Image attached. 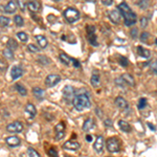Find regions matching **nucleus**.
<instances>
[{
    "mask_svg": "<svg viewBox=\"0 0 157 157\" xmlns=\"http://www.w3.org/2000/svg\"><path fill=\"white\" fill-rule=\"evenodd\" d=\"M117 10H118L119 14L123 15L125 19V24L127 26H131L136 23V21H137L136 20V14L134 12H132L130 6L126 2H121V4H118Z\"/></svg>",
    "mask_w": 157,
    "mask_h": 157,
    "instance_id": "1",
    "label": "nucleus"
},
{
    "mask_svg": "<svg viewBox=\"0 0 157 157\" xmlns=\"http://www.w3.org/2000/svg\"><path fill=\"white\" fill-rule=\"evenodd\" d=\"M74 106L78 111H83V110L90 108L91 103L86 94H78L74 98Z\"/></svg>",
    "mask_w": 157,
    "mask_h": 157,
    "instance_id": "2",
    "label": "nucleus"
},
{
    "mask_svg": "<svg viewBox=\"0 0 157 157\" xmlns=\"http://www.w3.org/2000/svg\"><path fill=\"white\" fill-rule=\"evenodd\" d=\"M64 17L68 23H74L80 19V12L74 7H68L64 11Z\"/></svg>",
    "mask_w": 157,
    "mask_h": 157,
    "instance_id": "3",
    "label": "nucleus"
},
{
    "mask_svg": "<svg viewBox=\"0 0 157 157\" xmlns=\"http://www.w3.org/2000/svg\"><path fill=\"white\" fill-rule=\"evenodd\" d=\"M106 147H107V150L110 153H114V152H118L119 151V141L116 137H111L109 138L106 143Z\"/></svg>",
    "mask_w": 157,
    "mask_h": 157,
    "instance_id": "4",
    "label": "nucleus"
},
{
    "mask_svg": "<svg viewBox=\"0 0 157 157\" xmlns=\"http://www.w3.org/2000/svg\"><path fill=\"white\" fill-rule=\"evenodd\" d=\"M6 130L11 133H20L23 130V125L20 121H14L12 124L7 125Z\"/></svg>",
    "mask_w": 157,
    "mask_h": 157,
    "instance_id": "5",
    "label": "nucleus"
},
{
    "mask_svg": "<svg viewBox=\"0 0 157 157\" xmlns=\"http://www.w3.org/2000/svg\"><path fill=\"white\" fill-rule=\"evenodd\" d=\"M61 81V76L58 74H49L45 78V85L47 87H54Z\"/></svg>",
    "mask_w": 157,
    "mask_h": 157,
    "instance_id": "6",
    "label": "nucleus"
},
{
    "mask_svg": "<svg viewBox=\"0 0 157 157\" xmlns=\"http://www.w3.org/2000/svg\"><path fill=\"white\" fill-rule=\"evenodd\" d=\"M55 132H56V139L57 141H60V139H62L65 135V126L63 124L62 121L59 123L57 126L55 127Z\"/></svg>",
    "mask_w": 157,
    "mask_h": 157,
    "instance_id": "7",
    "label": "nucleus"
},
{
    "mask_svg": "<svg viewBox=\"0 0 157 157\" xmlns=\"http://www.w3.org/2000/svg\"><path fill=\"white\" fill-rule=\"evenodd\" d=\"M74 93H76V91H74V89L72 88L71 86H65V88L63 89V96H64V98L67 102L74 100Z\"/></svg>",
    "mask_w": 157,
    "mask_h": 157,
    "instance_id": "8",
    "label": "nucleus"
},
{
    "mask_svg": "<svg viewBox=\"0 0 157 157\" xmlns=\"http://www.w3.org/2000/svg\"><path fill=\"white\" fill-rule=\"evenodd\" d=\"M3 10H4V13H6V14H14V13L17 11L16 2L13 1V0L9 1V2L6 3V5L3 7Z\"/></svg>",
    "mask_w": 157,
    "mask_h": 157,
    "instance_id": "9",
    "label": "nucleus"
},
{
    "mask_svg": "<svg viewBox=\"0 0 157 157\" xmlns=\"http://www.w3.org/2000/svg\"><path fill=\"white\" fill-rule=\"evenodd\" d=\"M93 148L94 150L96 151L98 153H101L104 149V137L103 136H98L96 137V141H95L94 145H93Z\"/></svg>",
    "mask_w": 157,
    "mask_h": 157,
    "instance_id": "10",
    "label": "nucleus"
},
{
    "mask_svg": "<svg viewBox=\"0 0 157 157\" xmlns=\"http://www.w3.org/2000/svg\"><path fill=\"white\" fill-rule=\"evenodd\" d=\"M80 143H76V141H66V143H64V146H63V148H64L65 150H70V151H76L78 150V149H80Z\"/></svg>",
    "mask_w": 157,
    "mask_h": 157,
    "instance_id": "11",
    "label": "nucleus"
},
{
    "mask_svg": "<svg viewBox=\"0 0 157 157\" xmlns=\"http://www.w3.org/2000/svg\"><path fill=\"white\" fill-rule=\"evenodd\" d=\"M23 74V69L19 66H14L11 70V76L13 80H17Z\"/></svg>",
    "mask_w": 157,
    "mask_h": 157,
    "instance_id": "12",
    "label": "nucleus"
},
{
    "mask_svg": "<svg viewBox=\"0 0 157 157\" xmlns=\"http://www.w3.org/2000/svg\"><path fill=\"white\" fill-rule=\"evenodd\" d=\"M5 141H6L7 145L10 146V147H12V148L18 147V146L20 145V143H21L20 138L17 137V136H9V137L5 139Z\"/></svg>",
    "mask_w": 157,
    "mask_h": 157,
    "instance_id": "13",
    "label": "nucleus"
},
{
    "mask_svg": "<svg viewBox=\"0 0 157 157\" xmlns=\"http://www.w3.org/2000/svg\"><path fill=\"white\" fill-rule=\"evenodd\" d=\"M109 18L113 23H119V19H121V14L119 12H117L116 10L110 11L109 12Z\"/></svg>",
    "mask_w": 157,
    "mask_h": 157,
    "instance_id": "14",
    "label": "nucleus"
},
{
    "mask_svg": "<svg viewBox=\"0 0 157 157\" xmlns=\"http://www.w3.org/2000/svg\"><path fill=\"white\" fill-rule=\"evenodd\" d=\"M115 105H116V107L121 110H124L128 107V103L126 102L125 98H121V96H118V98H115Z\"/></svg>",
    "mask_w": 157,
    "mask_h": 157,
    "instance_id": "15",
    "label": "nucleus"
},
{
    "mask_svg": "<svg viewBox=\"0 0 157 157\" xmlns=\"http://www.w3.org/2000/svg\"><path fill=\"white\" fill-rule=\"evenodd\" d=\"M94 127H95L94 121H93L92 118H88V119H86L85 123H84V125H83V131H85V132H88V131L92 130Z\"/></svg>",
    "mask_w": 157,
    "mask_h": 157,
    "instance_id": "16",
    "label": "nucleus"
},
{
    "mask_svg": "<svg viewBox=\"0 0 157 157\" xmlns=\"http://www.w3.org/2000/svg\"><path fill=\"white\" fill-rule=\"evenodd\" d=\"M118 126H119V129H121V131H124V132H130L131 130H132V128H131L130 124H129L128 121H124V119H121V121H118Z\"/></svg>",
    "mask_w": 157,
    "mask_h": 157,
    "instance_id": "17",
    "label": "nucleus"
},
{
    "mask_svg": "<svg viewBox=\"0 0 157 157\" xmlns=\"http://www.w3.org/2000/svg\"><path fill=\"white\" fill-rule=\"evenodd\" d=\"M137 54L141 56V57L146 58V59L150 58V56H151L150 50L147 49V48H145V47H143V46H138L137 47Z\"/></svg>",
    "mask_w": 157,
    "mask_h": 157,
    "instance_id": "18",
    "label": "nucleus"
},
{
    "mask_svg": "<svg viewBox=\"0 0 157 157\" xmlns=\"http://www.w3.org/2000/svg\"><path fill=\"white\" fill-rule=\"evenodd\" d=\"M27 7H29V10L31 12H38L40 10V3L36 0H34V1H29L27 3Z\"/></svg>",
    "mask_w": 157,
    "mask_h": 157,
    "instance_id": "19",
    "label": "nucleus"
},
{
    "mask_svg": "<svg viewBox=\"0 0 157 157\" xmlns=\"http://www.w3.org/2000/svg\"><path fill=\"white\" fill-rule=\"evenodd\" d=\"M123 80H124V82L127 84V85H129V86H134V78H133V76H131V74H124L123 76H121Z\"/></svg>",
    "mask_w": 157,
    "mask_h": 157,
    "instance_id": "20",
    "label": "nucleus"
},
{
    "mask_svg": "<svg viewBox=\"0 0 157 157\" xmlns=\"http://www.w3.org/2000/svg\"><path fill=\"white\" fill-rule=\"evenodd\" d=\"M25 111L29 113V115H31V117L33 116H35V115L37 114V109H36V107L34 106L33 104H31V103H29V104L26 105L25 106Z\"/></svg>",
    "mask_w": 157,
    "mask_h": 157,
    "instance_id": "21",
    "label": "nucleus"
},
{
    "mask_svg": "<svg viewBox=\"0 0 157 157\" xmlns=\"http://www.w3.org/2000/svg\"><path fill=\"white\" fill-rule=\"evenodd\" d=\"M59 59H60V61L63 63V64L67 65V66H68V65H70V63L72 62V59L70 57H68L66 54H60Z\"/></svg>",
    "mask_w": 157,
    "mask_h": 157,
    "instance_id": "22",
    "label": "nucleus"
},
{
    "mask_svg": "<svg viewBox=\"0 0 157 157\" xmlns=\"http://www.w3.org/2000/svg\"><path fill=\"white\" fill-rule=\"evenodd\" d=\"M36 40L41 48H45L47 46V40H46V38L44 36L38 35V36H36Z\"/></svg>",
    "mask_w": 157,
    "mask_h": 157,
    "instance_id": "23",
    "label": "nucleus"
},
{
    "mask_svg": "<svg viewBox=\"0 0 157 157\" xmlns=\"http://www.w3.org/2000/svg\"><path fill=\"white\" fill-rule=\"evenodd\" d=\"M33 93L35 95V98H38V100H42L44 98V91L40 88V87H35L33 89Z\"/></svg>",
    "mask_w": 157,
    "mask_h": 157,
    "instance_id": "24",
    "label": "nucleus"
},
{
    "mask_svg": "<svg viewBox=\"0 0 157 157\" xmlns=\"http://www.w3.org/2000/svg\"><path fill=\"white\" fill-rule=\"evenodd\" d=\"M100 83H101L100 76H98V74H92V76H91V84H92L93 87L98 88V86H100Z\"/></svg>",
    "mask_w": 157,
    "mask_h": 157,
    "instance_id": "25",
    "label": "nucleus"
},
{
    "mask_svg": "<svg viewBox=\"0 0 157 157\" xmlns=\"http://www.w3.org/2000/svg\"><path fill=\"white\" fill-rule=\"evenodd\" d=\"M6 45H7V48L11 50H15V49H17V47H18V44H17V42L14 40V39H9Z\"/></svg>",
    "mask_w": 157,
    "mask_h": 157,
    "instance_id": "26",
    "label": "nucleus"
},
{
    "mask_svg": "<svg viewBox=\"0 0 157 157\" xmlns=\"http://www.w3.org/2000/svg\"><path fill=\"white\" fill-rule=\"evenodd\" d=\"M37 61L42 65H48V64H50V62H51L49 58L45 57V56H40V57L37 59Z\"/></svg>",
    "mask_w": 157,
    "mask_h": 157,
    "instance_id": "27",
    "label": "nucleus"
},
{
    "mask_svg": "<svg viewBox=\"0 0 157 157\" xmlns=\"http://www.w3.org/2000/svg\"><path fill=\"white\" fill-rule=\"evenodd\" d=\"M10 23H11L10 18H7L5 16H0V25L5 27V26L10 25Z\"/></svg>",
    "mask_w": 157,
    "mask_h": 157,
    "instance_id": "28",
    "label": "nucleus"
},
{
    "mask_svg": "<svg viewBox=\"0 0 157 157\" xmlns=\"http://www.w3.org/2000/svg\"><path fill=\"white\" fill-rule=\"evenodd\" d=\"M16 89H17V91L20 93V95H22V96H25L26 94H27V91H26V89H25V87H23L22 85H20V84H16Z\"/></svg>",
    "mask_w": 157,
    "mask_h": 157,
    "instance_id": "29",
    "label": "nucleus"
},
{
    "mask_svg": "<svg viewBox=\"0 0 157 157\" xmlns=\"http://www.w3.org/2000/svg\"><path fill=\"white\" fill-rule=\"evenodd\" d=\"M3 56H4V58H6L7 60H12L13 58H14V54H13V50L9 49V48H5L4 50L2 51Z\"/></svg>",
    "mask_w": 157,
    "mask_h": 157,
    "instance_id": "30",
    "label": "nucleus"
},
{
    "mask_svg": "<svg viewBox=\"0 0 157 157\" xmlns=\"http://www.w3.org/2000/svg\"><path fill=\"white\" fill-rule=\"evenodd\" d=\"M137 5L141 7V10H146L149 7V0H138Z\"/></svg>",
    "mask_w": 157,
    "mask_h": 157,
    "instance_id": "31",
    "label": "nucleus"
},
{
    "mask_svg": "<svg viewBox=\"0 0 157 157\" xmlns=\"http://www.w3.org/2000/svg\"><path fill=\"white\" fill-rule=\"evenodd\" d=\"M14 21H15V24H16L17 26H22L24 24L23 18H22L21 16H19V15H16V16L14 17Z\"/></svg>",
    "mask_w": 157,
    "mask_h": 157,
    "instance_id": "32",
    "label": "nucleus"
},
{
    "mask_svg": "<svg viewBox=\"0 0 157 157\" xmlns=\"http://www.w3.org/2000/svg\"><path fill=\"white\" fill-rule=\"evenodd\" d=\"M88 40L89 42H90V44H92L93 46H98V42H96V37H95L94 34H90V35H88Z\"/></svg>",
    "mask_w": 157,
    "mask_h": 157,
    "instance_id": "33",
    "label": "nucleus"
},
{
    "mask_svg": "<svg viewBox=\"0 0 157 157\" xmlns=\"http://www.w3.org/2000/svg\"><path fill=\"white\" fill-rule=\"evenodd\" d=\"M17 37H18V39H19L20 41H22V42H26V41L29 40L27 35H26L25 33H23V31H20V33L17 34Z\"/></svg>",
    "mask_w": 157,
    "mask_h": 157,
    "instance_id": "34",
    "label": "nucleus"
},
{
    "mask_svg": "<svg viewBox=\"0 0 157 157\" xmlns=\"http://www.w3.org/2000/svg\"><path fill=\"white\" fill-rule=\"evenodd\" d=\"M27 154H29V157H41L40 154L36 150L31 149V148H29V150H27Z\"/></svg>",
    "mask_w": 157,
    "mask_h": 157,
    "instance_id": "35",
    "label": "nucleus"
},
{
    "mask_svg": "<svg viewBox=\"0 0 157 157\" xmlns=\"http://www.w3.org/2000/svg\"><path fill=\"white\" fill-rule=\"evenodd\" d=\"M115 84H116L118 87H121V88H124L125 86L127 85V84L124 82V80H123L121 78H115Z\"/></svg>",
    "mask_w": 157,
    "mask_h": 157,
    "instance_id": "36",
    "label": "nucleus"
},
{
    "mask_svg": "<svg viewBox=\"0 0 157 157\" xmlns=\"http://www.w3.org/2000/svg\"><path fill=\"white\" fill-rule=\"evenodd\" d=\"M17 3H18L17 5H19L21 11H25V9L27 7V4L25 3V0H17Z\"/></svg>",
    "mask_w": 157,
    "mask_h": 157,
    "instance_id": "37",
    "label": "nucleus"
},
{
    "mask_svg": "<svg viewBox=\"0 0 157 157\" xmlns=\"http://www.w3.org/2000/svg\"><path fill=\"white\" fill-rule=\"evenodd\" d=\"M149 38H150V34L149 33H143L141 35V42H143V43H147Z\"/></svg>",
    "mask_w": 157,
    "mask_h": 157,
    "instance_id": "38",
    "label": "nucleus"
},
{
    "mask_svg": "<svg viewBox=\"0 0 157 157\" xmlns=\"http://www.w3.org/2000/svg\"><path fill=\"white\" fill-rule=\"evenodd\" d=\"M27 48H29V50L31 52H39V50H40V48L37 47V46L34 45V44H29V45H27Z\"/></svg>",
    "mask_w": 157,
    "mask_h": 157,
    "instance_id": "39",
    "label": "nucleus"
},
{
    "mask_svg": "<svg viewBox=\"0 0 157 157\" xmlns=\"http://www.w3.org/2000/svg\"><path fill=\"white\" fill-rule=\"evenodd\" d=\"M146 106H147V100L146 98H141L139 103H138V109H143Z\"/></svg>",
    "mask_w": 157,
    "mask_h": 157,
    "instance_id": "40",
    "label": "nucleus"
},
{
    "mask_svg": "<svg viewBox=\"0 0 157 157\" xmlns=\"http://www.w3.org/2000/svg\"><path fill=\"white\" fill-rule=\"evenodd\" d=\"M6 68H7L6 63L4 61H2V60H0V71H4Z\"/></svg>",
    "mask_w": 157,
    "mask_h": 157,
    "instance_id": "41",
    "label": "nucleus"
},
{
    "mask_svg": "<svg viewBox=\"0 0 157 157\" xmlns=\"http://www.w3.org/2000/svg\"><path fill=\"white\" fill-rule=\"evenodd\" d=\"M141 25L143 29H145L146 26L148 25V19L146 18V17H141Z\"/></svg>",
    "mask_w": 157,
    "mask_h": 157,
    "instance_id": "42",
    "label": "nucleus"
},
{
    "mask_svg": "<svg viewBox=\"0 0 157 157\" xmlns=\"http://www.w3.org/2000/svg\"><path fill=\"white\" fill-rule=\"evenodd\" d=\"M131 37L133 39H135V38H137V34H138V29H131Z\"/></svg>",
    "mask_w": 157,
    "mask_h": 157,
    "instance_id": "43",
    "label": "nucleus"
},
{
    "mask_svg": "<svg viewBox=\"0 0 157 157\" xmlns=\"http://www.w3.org/2000/svg\"><path fill=\"white\" fill-rule=\"evenodd\" d=\"M151 69H152V71L157 76V61H155V62H153L151 64Z\"/></svg>",
    "mask_w": 157,
    "mask_h": 157,
    "instance_id": "44",
    "label": "nucleus"
},
{
    "mask_svg": "<svg viewBox=\"0 0 157 157\" xmlns=\"http://www.w3.org/2000/svg\"><path fill=\"white\" fill-rule=\"evenodd\" d=\"M119 59H121V62H119V64L123 65V66H128V60H127L126 58L119 57Z\"/></svg>",
    "mask_w": 157,
    "mask_h": 157,
    "instance_id": "45",
    "label": "nucleus"
},
{
    "mask_svg": "<svg viewBox=\"0 0 157 157\" xmlns=\"http://www.w3.org/2000/svg\"><path fill=\"white\" fill-rule=\"evenodd\" d=\"M49 156L50 157H59L58 156V153H57V151L55 150V149H50L49 150Z\"/></svg>",
    "mask_w": 157,
    "mask_h": 157,
    "instance_id": "46",
    "label": "nucleus"
},
{
    "mask_svg": "<svg viewBox=\"0 0 157 157\" xmlns=\"http://www.w3.org/2000/svg\"><path fill=\"white\" fill-rule=\"evenodd\" d=\"M101 1H102L103 4L107 5V6H109V5H111L113 3V0H101Z\"/></svg>",
    "mask_w": 157,
    "mask_h": 157,
    "instance_id": "47",
    "label": "nucleus"
},
{
    "mask_svg": "<svg viewBox=\"0 0 157 157\" xmlns=\"http://www.w3.org/2000/svg\"><path fill=\"white\" fill-rule=\"evenodd\" d=\"M105 126L110 127V128H111V127L113 126V123H112L111 119H106V121H105Z\"/></svg>",
    "mask_w": 157,
    "mask_h": 157,
    "instance_id": "48",
    "label": "nucleus"
},
{
    "mask_svg": "<svg viewBox=\"0 0 157 157\" xmlns=\"http://www.w3.org/2000/svg\"><path fill=\"white\" fill-rule=\"evenodd\" d=\"M72 64H74V67H76V68H78V67H80V63H78V60L72 59Z\"/></svg>",
    "mask_w": 157,
    "mask_h": 157,
    "instance_id": "49",
    "label": "nucleus"
},
{
    "mask_svg": "<svg viewBox=\"0 0 157 157\" xmlns=\"http://www.w3.org/2000/svg\"><path fill=\"white\" fill-rule=\"evenodd\" d=\"M95 111H96V114H98V117H103V113H102V111H100V109H98V108H96V109H95Z\"/></svg>",
    "mask_w": 157,
    "mask_h": 157,
    "instance_id": "50",
    "label": "nucleus"
},
{
    "mask_svg": "<svg viewBox=\"0 0 157 157\" xmlns=\"http://www.w3.org/2000/svg\"><path fill=\"white\" fill-rule=\"evenodd\" d=\"M86 141H89V143H90V141H92V136H91V135H87V136H86Z\"/></svg>",
    "mask_w": 157,
    "mask_h": 157,
    "instance_id": "51",
    "label": "nucleus"
},
{
    "mask_svg": "<svg viewBox=\"0 0 157 157\" xmlns=\"http://www.w3.org/2000/svg\"><path fill=\"white\" fill-rule=\"evenodd\" d=\"M148 126L150 127V128H151V129H152V130H153V131H155V130H156V129H155V127H154V126H153V125H151V124H150V123H149V124H148Z\"/></svg>",
    "mask_w": 157,
    "mask_h": 157,
    "instance_id": "52",
    "label": "nucleus"
},
{
    "mask_svg": "<svg viewBox=\"0 0 157 157\" xmlns=\"http://www.w3.org/2000/svg\"><path fill=\"white\" fill-rule=\"evenodd\" d=\"M55 1H61V0H55Z\"/></svg>",
    "mask_w": 157,
    "mask_h": 157,
    "instance_id": "53",
    "label": "nucleus"
},
{
    "mask_svg": "<svg viewBox=\"0 0 157 157\" xmlns=\"http://www.w3.org/2000/svg\"><path fill=\"white\" fill-rule=\"evenodd\" d=\"M155 42H156V44H157V39H156V40H155Z\"/></svg>",
    "mask_w": 157,
    "mask_h": 157,
    "instance_id": "54",
    "label": "nucleus"
},
{
    "mask_svg": "<svg viewBox=\"0 0 157 157\" xmlns=\"http://www.w3.org/2000/svg\"><path fill=\"white\" fill-rule=\"evenodd\" d=\"M64 157H71V156H64Z\"/></svg>",
    "mask_w": 157,
    "mask_h": 157,
    "instance_id": "55",
    "label": "nucleus"
}]
</instances>
